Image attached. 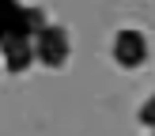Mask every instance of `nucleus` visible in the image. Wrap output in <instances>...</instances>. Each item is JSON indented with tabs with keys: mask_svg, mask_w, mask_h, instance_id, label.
<instances>
[{
	"mask_svg": "<svg viewBox=\"0 0 155 136\" xmlns=\"http://www.w3.org/2000/svg\"><path fill=\"white\" fill-rule=\"evenodd\" d=\"M34 53H38V60H42L45 68H61L68 60V53H72L68 30L57 27V23H45V27L34 34Z\"/></svg>",
	"mask_w": 155,
	"mask_h": 136,
	"instance_id": "obj_2",
	"label": "nucleus"
},
{
	"mask_svg": "<svg viewBox=\"0 0 155 136\" xmlns=\"http://www.w3.org/2000/svg\"><path fill=\"white\" fill-rule=\"evenodd\" d=\"M114 60L121 68H140L148 60V38L140 30H133V27L117 30V38H114Z\"/></svg>",
	"mask_w": 155,
	"mask_h": 136,
	"instance_id": "obj_3",
	"label": "nucleus"
},
{
	"mask_svg": "<svg viewBox=\"0 0 155 136\" xmlns=\"http://www.w3.org/2000/svg\"><path fill=\"white\" fill-rule=\"evenodd\" d=\"M45 27V11L23 0H0V45L15 38H34Z\"/></svg>",
	"mask_w": 155,
	"mask_h": 136,
	"instance_id": "obj_1",
	"label": "nucleus"
},
{
	"mask_svg": "<svg viewBox=\"0 0 155 136\" xmlns=\"http://www.w3.org/2000/svg\"><path fill=\"white\" fill-rule=\"evenodd\" d=\"M140 125H144V128H155V95L140 106Z\"/></svg>",
	"mask_w": 155,
	"mask_h": 136,
	"instance_id": "obj_5",
	"label": "nucleus"
},
{
	"mask_svg": "<svg viewBox=\"0 0 155 136\" xmlns=\"http://www.w3.org/2000/svg\"><path fill=\"white\" fill-rule=\"evenodd\" d=\"M0 53H4V68H8L12 76L27 72V68L38 60V53H34V38H15V42H4V45H0Z\"/></svg>",
	"mask_w": 155,
	"mask_h": 136,
	"instance_id": "obj_4",
	"label": "nucleus"
}]
</instances>
